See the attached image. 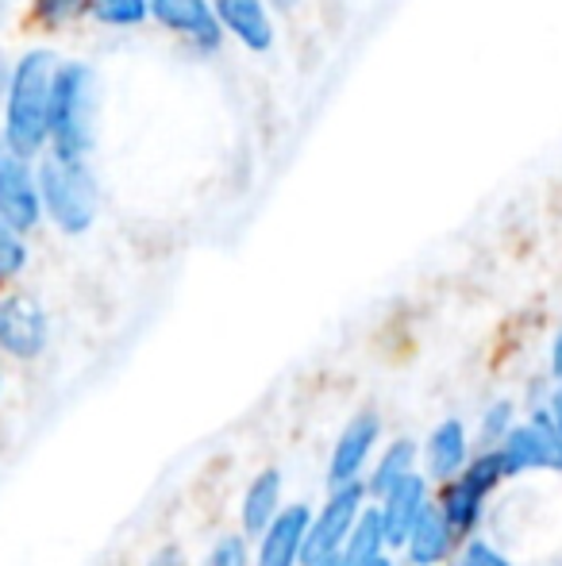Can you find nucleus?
<instances>
[{
	"label": "nucleus",
	"mask_w": 562,
	"mask_h": 566,
	"mask_svg": "<svg viewBox=\"0 0 562 566\" xmlns=\"http://www.w3.org/2000/svg\"><path fill=\"white\" fill-rule=\"evenodd\" d=\"M378 436H382V420H378V412H359V417L339 432L336 448H331V459H328V485L331 490H339V485H347V482H359V474L367 470V462L374 459Z\"/></svg>",
	"instance_id": "nucleus-11"
},
{
	"label": "nucleus",
	"mask_w": 562,
	"mask_h": 566,
	"mask_svg": "<svg viewBox=\"0 0 562 566\" xmlns=\"http://www.w3.org/2000/svg\"><path fill=\"white\" fill-rule=\"evenodd\" d=\"M312 566H339V559H328V563H312Z\"/></svg>",
	"instance_id": "nucleus-32"
},
{
	"label": "nucleus",
	"mask_w": 562,
	"mask_h": 566,
	"mask_svg": "<svg viewBox=\"0 0 562 566\" xmlns=\"http://www.w3.org/2000/svg\"><path fill=\"white\" fill-rule=\"evenodd\" d=\"M359 566H393V559H390V555H374V559H367V563H359Z\"/></svg>",
	"instance_id": "nucleus-30"
},
{
	"label": "nucleus",
	"mask_w": 562,
	"mask_h": 566,
	"mask_svg": "<svg viewBox=\"0 0 562 566\" xmlns=\"http://www.w3.org/2000/svg\"><path fill=\"white\" fill-rule=\"evenodd\" d=\"M512 428V405L509 401H497L486 409V417H481V440L489 443V448H497V443L505 440V432Z\"/></svg>",
	"instance_id": "nucleus-22"
},
{
	"label": "nucleus",
	"mask_w": 562,
	"mask_h": 566,
	"mask_svg": "<svg viewBox=\"0 0 562 566\" xmlns=\"http://www.w3.org/2000/svg\"><path fill=\"white\" fill-rule=\"evenodd\" d=\"M505 478L509 474H505V462H501V454H497V448L474 454V459L450 478L447 490H443L439 509L458 536H470V532L478 528L481 513H486V501L494 497Z\"/></svg>",
	"instance_id": "nucleus-4"
},
{
	"label": "nucleus",
	"mask_w": 562,
	"mask_h": 566,
	"mask_svg": "<svg viewBox=\"0 0 562 566\" xmlns=\"http://www.w3.org/2000/svg\"><path fill=\"white\" fill-rule=\"evenodd\" d=\"M551 378L562 381V324H559L555 339H551Z\"/></svg>",
	"instance_id": "nucleus-27"
},
{
	"label": "nucleus",
	"mask_w": 562,
	"mask_h": 566,
	"mask_svg": "<svg viewBox=\"0 0 562 566\" xmlns=\"http://www.w3.org/2000/svg\"><path fill=\"white\" fill-rule=\"evenodd\" d=\"M8 15V0H0V20H4Z\"/></svg>",
	"instance_id": "nucleus-31"
},
{
	"label": "nucleus",
	"mask_w": 562,
	"mask_h": 566,
	"mask_svg": "<svg viewBox=\"0 0 562 566\" xmlns=\"http://www.w3.org/2000/svg\"><path fill=\"white\" fill-rule=\"evenodd\" d=\"M212 8H216L224 35H232L251 54H266L274 46V39H278L266 0H212Z\"/></svg>",
	"instance_id": "nucleus-12"
},
{
	"label": "nucleus",
	"mask_w": 562,
	"mask_h": 566,
	"mask_svg": "<svg viewBox=\"0 0 562 566\" xmlns=\"http://www.w3.org/2000/svg\"><path fill=\"white\" fill-rule=\"evenodd\" d=\"M505 474H532V470H559L562 474V432L548 409L532 412V420L512 424L497 443Z\"/></svg>",
	"instance_id": "nucleus-6"
},
{
	"label": "nucleus",
	"mask_w": 562,
	"mask_h": 566,
	"mask_svg": "<svg viewBox=\"0 0 562 566\" xmlns=\"http://www.w3.org/2000/svg\"><path fill=\"white\" fill-rule=\"evenodd\" d=\"M201 566H251V552H247V536H220L216 544L209 547V555L201 559Z\"/></svg>",
	"instance_id": "nucleus-21"
},
{
	"label": "nucleus",
	"mask_w": 562,
	"mask_h": 566,
	"mask_svg": "<svg viewBox=\"0 0 562 566\" xmlns=\"http://www.w3.org/2000/svg\"><path fill=\"white\" fill-rule=\"evenodd\" d=\"M12 66L15 62L8 59L4 51H0V108H4V97H8V85H12Z\"/></svg>",
	"instance_id": "nucleus-26"
},
{
	"label": "nucleus",
	"mask_w": 562,
	"mask_h": 566,
	"mask_svg": "<svg viewBox=\"0 0 562 566\" xmlns=\"http://www.w3.org/2000/svg\"><path fill=\"white\" fill-rule=\"evenodd\" d=\"M85 8H89V15L100 28H116V31L139 28V23L150 20V0H89Z\"/></svg>",
	"instance_id": "nucleus-19"
},
{
	"label": "nucleus",
	"mask_w": 562,
	"mask_h": 566,
	"mask_svg": "<svg viewBox=\"0 0 562 566\" xmlns=\"http://www.w3.org/2000/svg\"><path fill=\"white\" fill-rule=\"evenodd\" d=\"M59 54L35 46L12 66V85L4 97V127L0 139L20 155L39 158L51 147V85L59 70Z\"/></svg>",
	"instance_id": "nucleus-1"
},
{
	"label": "nucleus",
	"mask_w": 562,
	"mask_h": 566,
	"mask_svg": "<svg viewBox=\"0 0 562 566\" xmlns=\"http://www.w3.org/2000/svg\"><path fill=\"white\" fill-rule=\"evenodd\" d=\"M23 266H28V243H23V231H15L4 217H0V282L23 274Z\"/></svg>",
	"instance_id": "nucleus-20"
},
{
	"label": "nucleus",
	"mask_w": 562,
	"mask_h": 566,
	"mask_svg": "<svg viewBox=\"0 0 562 566\" xmlns=\"http://www.w3.org/2000/svg\"><path fill=\"white\" fill-rule=\"evenodd\" d=\"M282 513V470L266 467L251 478L247 493H243V505H240V528L243 536H263L271 528V521Z\"/></svg>",
	"instance_id": "nucleus-15"
},
{
	"label": "nucleus",
	"mask_w": 562,
	"mask_h": 566,
	"mask_svg": "<svg viewBox=\"0 0 562 566\" xmlns=\"http://www.w3.org/2000/svg\"><path fill=\"white\" fill-rule=\"evenodd\" d=\"M409 559L413 566H443L455 555L458 547V532L450 528V521L443 516L439 505H427V513L421 516V524L409 536Z\"/></svg>",
	"instance_id": "nucleus-16"
},
{
	"label": "nucleus",
	"mask_w": 562,
	"mask_h": 566,
	"mask_svg": "<svg viewBox=\"0 0 562 566\" xmlns=\"http://www.w3.org/2000/svg\"><path fill=\"white\" fill-rule=\"evenodd\" d=\"M51 339V321H46V308L39 305L28 293H8L0 301V350L20 363L39 358Z\"/></svg>",
	"instance_id": "nucleus-8"
},
{
	"label": "nucleus",
	"mask_w": 562,
	"mask_h": 566,
	"mask_svg": "<svg viewBox=\"0 0 562 566\" xmlns=\"http://www.w3.org/2000/svg\"><path fill=\"white\" fill-rule=\"evenodd\" d=\"M0 217L15 231H35L43 224V197H39L35 158L20 155L0 139Z\"/></svg>",
	"instance_id": "nucleus-7"
},
{
	"label": "nucleus",
	"mask_w": 562,
	"mask_h": 566,
	"mask_svg": "<svg viewBox=\"0 0 562 566\" xmlns=\"http://www.w3.org/2000/svg\"><path fill=\"white\" fill-rule=\"evenodd\" d=\"M100 77L89 62H59L51 85V147L59 155L89 158L97 147Z\"/></svg>",
	"instance_id": "nucleus-3"
},
{
	"label": "nucleus",
	"mask_w": 562,
	"mask_h": 566,
	"mask_svg": "<svg viewBox=\"0 0 562 566\" xmlns=\"http://www.w3.org/2000/svg\"><path fill=\"white\" fill-rule=\"evenodd\" d=\"M385 552V528H382V513L378 505H362L359 521H354L351 536H347L343 552H339V566H359L374 555Z\"/></svg>",
	"instance_id": "nucleus-17"
},
{
	"label": "nucleus",
	"mask_w": 562,
	"mask_h": 566,
	"mask_svg": "<svg viewBox=\"0 0 562 566\" xmlns=\"http://www.w3.org/2000/svg\"><path fill=\"white\" fill-rule=\"evenodd\" d=\"M89 4V0H35V15L43 23H66V20H74L82 8Z\"/></svg>",
	"instance_id": "nucleus-23"
},
{
	"label": "nucleus",
	"mask_w": 562,
	"mask_h": 566,
	"mask_svg": "<svg viewBox=\"0 0 562 566\" xmlns=\"http://www.w3.org/2000/svg\"><path fill=\"white\" fill-rule=\"evenodd\" d=\"M308 505H285L271 521V528L258 536V559L255 566H300V552H305L308 536Z\"/></svg>",
	"instance_id": "nucleus-13"
},
{
	"label": "nucleus",
	"mask_w": 562,
	"mask_h": 566,
	"mask_svg": "<svg viewBox=\"0 0 562 566\" xmlns=\"http://www.w3.org/2000/svg\"><path fill=\"white\" fill-rule=\"evenodd\" d=\"M416 443L413 440H397L390 443V451H382V459H378L374 474H370L367 482V497H382L385 490H393V485L401 482V478H409L416 470Z\"/></svg>",
	"instance_id": "nucleus-18"
},
{
	"label": "nucleus",
	"mask_w": 562,
	"mask_h": 566,
	"mask_svg": "<svg viewBox=\"0 0 562 566\" xmlns=\"http://www.w3.org/2000/svg\"><path fill=\"white\" fill-rule=\"evenodd\" d=\"M458 566H512V563L494 544H486V539H470L463 547V555H458Z\"/></svg>",
	"instance_id": "nucleus-24"
},
{
	"label": "nucleus",
	"mask_w": 562,
	"mask_h": 566,
	"mask_svg": "<svg viewBox=\"0 0 562 566\" xmlns=\"http://www.w3.org/2000/svg\"><path fill=\"white\" fill-rule=\"evenodd\" d=\"M362 505H367V485L347 482V485H339V490H331V497L324 501V509L308 521L300 566L339 559V552H343V544H347V536H351L354 521H359Z\"/></svg>",
	"instance_id": "nucleus-5"
},
{
	"label": "nucleus",
	"mask_w": 562,
	"mask_h": 566,
	"mask_svg": "<svg viewBox=\"0 0 562 566\" xmlns=\"http://www.w3.org/2000/svg\"><path fill=\"white\" fill-rule=\"evenodd\" d=\"M266 4H271V12L293 15V12H297V8H300V4H305V0H266Z\"/></svg>",
	"instance_id": "nucleus-29"
},
{
	"label": "nucleus",
	"mask_w": 562,
	"mask_h": 566,
	"mask_svg": "<svg viewBox=\"0 0 562 566\" xmlns=\"http://www.w3.org/2000/svg\"><path fill=\"white\" fill-rule=\"evenodd\" d=\"M432 505V490H427V474H409L401 478L393 490H385L378 497V513H382V528H385V547L393 552H405L409 536L421 524V516Z\"/></svg>",
	"instance_id": "nucleus-10"
},
{
	"label": "nucleus",
	"mask_w": 562,
	"mask_h": 566,
	"mask_svg": "<svg viewBox=\"0 0 562 566\" xmlns=\"http://www.w3.org/2000/svg\"><path fill=\"white\" fill-rule=\"evenodd\" d=\"M147 566H189V563H185V555H181L178 544H166V547H158V552L150 555Z\"/></svg>",
	"instance_id": "nucleus-25"
},
{
	"label": "nucleus",
	"mask_w": 562,
	"mask_h": 566,
	"mask_svg": "<svg viewBox=\"0 0 562 566\" xmlns=\"http://www.w3.org/2000/svg\"><path fill=\"white\" fill-rule=\"evenodd\" d=\"M470 462V436H466L463 420H443L427 432L424 443V474L432 482H450L458 470Z\"/></svg>",
	"instance_id": "nucleus-14"
},
{
	"label": "nucleus",
	"mask_w": 562,
	"mask_h": 566,
	"mask_svg": "<svg viewBox=\"0 0 562 566\" xmlns=\"http://www.w3.org/2000/svg\"><path fill=\"white\" fill-rule=\"evenodd\" d=\"M39 197H43V217L62 235H85L100 217V186L97 174L85 158L43 150L35 166Z\"/></svg>",
	"instance_id": "nucleus-2"
},
{
	"label": "nucleus",
	"mask_w": 562,
	"mask_h": 566,
	"mask_svg": "<svg viewBox=\"0 0 562 566\" xmlns=\"http://www.w3.org/2000/svg\"><path fill=\"white\" fill-rule=\"evenodd\" d=\"M150 20L204 54L220 51L224 43V28H220L212 0H150Z\"/></svg>",
	"instance_id": "nucleus-9"
},
{
	"label": "nucleus",
	"mask_w": 562,
	"mask_h": 566,
	"mask_svg": "<svg viewBox=\"0 0 562 566\" xmlns=\"http://www.w3.org/2000/svg\"><path fill=\"white\" fill-rule=\"evenodd\" d=\"M548 412H551V420H555V424H559V432H562V381H559V389H555V394H551Z\"/></svg>",
	"instance_id": "nucleus-28"
}]
</instances>
